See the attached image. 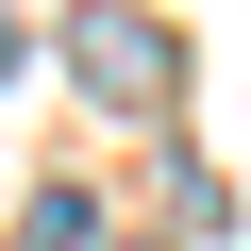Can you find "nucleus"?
Returning <instances> with one entry per match:
<instances>
[{"label":"nucleus","instance_id":"f257e3e1","mask_svg":"<svg viewBox=\"0 0 251 251\" xmlns=\"http://www.w3.org/2000/svg\"><path fill=\"white\" fill-rule=\"evenodd\" d=\"M67 67L117 100V117H134L151 84H168V50H151V17H134V0H84V34H67Z\"/></svg>","mask_w":251,"mask_h":251},{"label":"nucleus","instance_id":"f03ea898","mask_svg":"<svg viewBox=\"0 0 251 251\" xmlns=\"http://www.w3.org/2000/svg\"><path fill=\"white\" fill-rule=\"evenodd\" d=\"M17 251H100V201H84V184H50V201L17 218Z\"/></svg>","mask_w":251,"mask_h":251},{"label":"nucleus","instance_id":"7ed1b4c3","mask_svg":"<svg viewBox=\"0 0 251 251\" xmlns=\"http://www.w3.org/2000/svg\"><path fill=\"white\" fill-rule=\"evenodd\" d=\"M17 50H34V34H17V17H0V84H17Z\"/></svg>","mask_w":251,"mask_h":251}]
</instances>
